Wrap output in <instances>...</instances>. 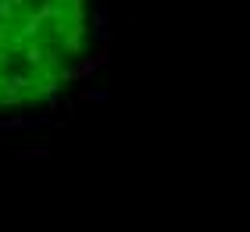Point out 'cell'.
<instances>
[{"instance_id":"cell-1","label":"cell","mask_w":250,"mask_h":232,"mask_svg":"<svg viewBox=\"0 0 250 232\" xmlns=\"http://www.w3.org/2000/svg\"><path fill=\"white\" fill-rule=\"evenodd\" d=\"M15 157H40V161H47L50 157V147H29V150H15Z\"/></svg>"},{"instance_id":"cell-2","label":"cell","mask_w":250,"mask_h":232,"mask_svg":"<svg viewBox=\"0 0 250 232\" xmlns=\"http://www.w3.org/2000/svg\"><path fill=\"white\" fill-rule=\"evenodd\" d=\"M79 100H107V93L104 89H83V93H79Z\"/></svg>"}]
</instances>
